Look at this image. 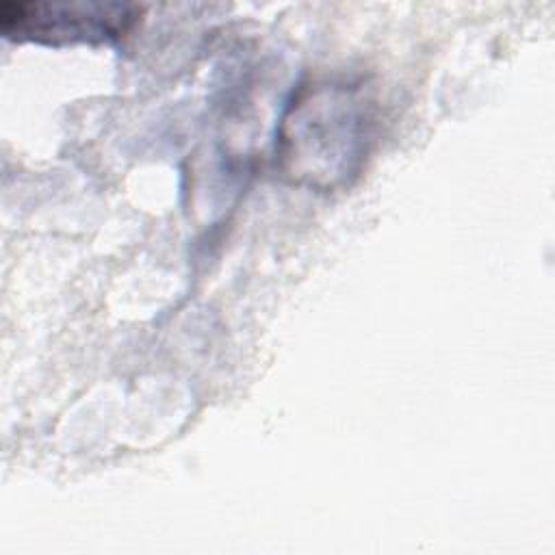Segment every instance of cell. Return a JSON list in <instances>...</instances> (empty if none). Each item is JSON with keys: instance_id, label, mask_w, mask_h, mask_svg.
Returning a JSON list of instances; mask_svg holds the SVG:
<instances>
[{"instance_id": "obj_2", "label": "cell", "mask_w": 555, "mask_h": 555, "mask_svg": "<svg viewBox=\"0 0 555 555\" xmlns=\"http://www.w3.org/2000/svg\"><path fill=\"white\" fill-rule=\"evenodd\" d=\"M139 9L119 2H0V33L13 43L37 46H78L113 43L126 37Z\"/></svg>"}, {"instance_id": "obj_1", "label": "cell", "mask_w": 555, "mask_h": 555, "mask_svg": "<svg viewBox=\"0 0 555 555\" xmlns=\"http://www.w3.org/2000/svg\"><path fill=\"white\" fill-rule=\"evenodd\" d=\"M373 139L375 108L360 85L308 80L291 93L275 126V169L295 186L332 193L362 173Z\"/></svg>"}]
</instances>
